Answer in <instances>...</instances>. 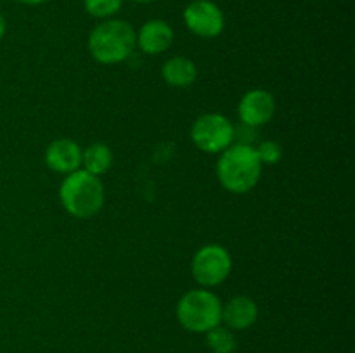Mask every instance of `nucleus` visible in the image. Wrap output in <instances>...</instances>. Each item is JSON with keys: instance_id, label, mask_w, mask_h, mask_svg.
<instances>
[{"instance_id": "1", "label": "nucleus", "mask_w": 355, "mask_h": 353, "mask_svg": "<svg viewBox=\"0 0 355 353\" xmlns=\"http://www.w3.org/2000/svg\"><path fill=\"white\" fill-rule=\"evenodd\" d=\"M262 163L252 145L236 144L222 151L217 163L218 182L224 189L234 194H245L259 183Z\"/></svg>"}, {"instance_id": "2", "label": "nucleus", "mask_w": 355, "mask_h": 353, "mask_svg": "<svg viewBox=\"0 0 355 353\" xmlns=\"http://www.w3.org/2000/svg\"><path fill=\"white\" fill-rule=\"evenodd\" d=\"M137 37L130 23L123 19H106L89 35V52L101 64H116L134 52Z\"/></svg>"}, {"instance_id": "3", "label": "nucleus", "mask_w": 355, "mask_h": 353, "mask_svg": "<svg viewBox=\"0 0 355 353\" xmlns=\"http://www.w3.org/2000/svg\"><path fill=\"white\" fill-rule=\"evenodd\" d=\"M62 208L76 218H92L104 204V187L99 176L87 170L68 173L59 189Z\"/></svg>"}, {"instance_id": "4", "label": "nucleus", "mask_w": 355, "mask_h": 353, "mask_svg": "<svg viewBox=\"0 0 355 353\" xmlns=\"http://www.w3.org/2000/svg\"><path fill=\"white\" fill-rule=\"evenodd\" d=\"M177 318L191 332H208L222 322V303L211 291H187L177 303Z\"/></svg>"}, {"instance_id": "5", "label": "nucleus", "mask_w": 355, "mask_h": 353, "mask_svg": "<svg viewBox=\"0 0 355 353\" xmlns=\"http://www.w3.org/2000/svg\"><path fill=\"white\" fill-rule=\"evenodd\" d=\"M191 138L203 152L217 154L231 145L234 138V127L224 114L208 113L194 121L191 128Z\"/></svg>"}, {"instance_id": "6", "label": "nucleus", "mask_w": 355, "mask_h": 353, "mask_svg": "<svg viewBox=\"0 0 355 353\" xmlns=\"http://www.w3.org/2000/svg\"><path fill=\"white\" fill-rule=\"evenodd\" d=\"M193 277L200 286L214 287L224 282L232 270V260L227 249L218 244L203 246L191 263Z\"/></svg>"}, {"instance_id": "7", "label": "nucleus", "mask_w": 355, "mask_h": 353, "mask_svg": "<svg viewBox=\"0 0 355 353\" xmlns=\"http://www.w3.org/2000/svg\"><path fill=\"white\" fill-rule=\"evenodd\" d=\"M184 23L198 37L215 38L224 31L225 17L211 0H194L184 9Z\"/></svg>"}, {"instance_id": "8", "label": "nucleus", "mask_w": 355, "mask_h": 353, "mask_svg": "<svg viewBox=\"0 0 355 353\" xmlns=\"http://www.w3.org/2000/svg\"><path fill=\"white\" fill-rule=\"evenodd\" d=\"M274 113H276V100H274L272 93L267 90H250L239 100V120L246 127H262L272 120Z\"/></svg>"}, {"instance_id": "9", "label": "nucleus", "mask_w": 355, "mask_h": 353, "mask_svg": "<svg viewBox=\"0 0 355 353\" xmlns=\"http://www.w3.org/2000/svg\"><path fill=\"white\" fill-rule=\"evenodd\" d=\"M45 163L54 172L68 175L82 165V149L75 141L58 138L49 144L47 151H45Z\"/></svg>"}, {"instance_id": "10", "label": "nucleus", "mask_w": 355, "mask_h": 353, "mask_svg": "<svg viewBox=\"0 0 355 353\" xmlns=\"http://www.w3.org/2000/svg\"><path fill=\"white\" fill-rule=\"evenodd\" d=\"M135 37H137V44L142 52L149 55H158L172 45L173 30L166 21L151 19L142 24Z\"/></svg>"}, {"instance_id": "11", "label": "nucleus", "mask_w": 355, "mask_h": 353, "mask_svg": "<svg viewBox=\"0 0 355 353\" xmlns=\"http://www.w3.org/2000/svg\"><path fill=\"white\" fill-rule=\"evenodd\" d=\"M259 318V307L250 296H234L222 307V320L229 329L245 331L252 327Z\"/></svg>"}, {"instance_id": "12", "label": "nucleus", "mask_w": 355, "mask_h": 353, "mask_svg": "<svg viewBox=\"0 0 355 353\" xmlns=\"http://www.w3.org/2000/svg\"><path fill=\"white\" fill-rule=\"evenodd\" d=\"M162 75L165 82L172 87H189L198 76L196 64L187 57H172L163 64Z\"/></svg>"}, {"instance_id": "13", "label": "nucleus", "mask_w": 355, "mask_h": 353, "mask_svg": "<svg viewBox=\"0 0 355 353\" xmlns=\"http://www.w3.org/2000/svg\"><path fill=\"white\" fill-rule=\"evenodd\" d=\"M82 165L85 166L83 170L99 176L113 165V152L106 144H92L82 151Z\"/></svg>"}, {"instance_id": "14", "label": "nucleus", "mask_w": 355, "mask_h": 353, "mask_svg": "<svg viewBox=\"0 0 355 353\" xmlns=\"http://www.w3.org/2000/svg\"><path fill=\"white\" fill-rule=\"evenodd\" d=\"M205 334H207L208 348L214 353H234L238 348V341L229 327L217 325Z\"/></svg>"}, {"instance_id": "15", "label": "nucleus", "mask_w": 355, "mask_h": 353, "mask_svg": "<svg viewBox=\"0 0 355 353\" xmlns=\"http://www.w3.org/2000/svg\"><path fill=\"white\" fill-rule=\"evenodd\" d=\"M85 10L92 17L99 19H110L123 6V0H83Z\"/></svg>"}, {"instance_id": "16", "label": "nucleus", "mask_w": 355, "mask_h": 353, "mask_svg": "<svg viewBox=\"0 0 355 353\" xmlns=\"http://www.w3.org/2000/svg\"><path fill=\"white\" fill-rule=\"evenodd\" d=\"M262 165H277L283 158V147L276 141L260 142L259 149H255Z\"/></svg>"}, {"instance_id": "17", "label": "nucleus", "mask_w": 355, "mask_h": 353, "mask_svg": "<svg viewBox=\"0 0 355 353\" xmlns=\"http://www.w3.org/2000/svg\"><path fill=\"white\" fill-rule=\"evenodd\" d=\"M7 31V23H6V17L2 16V12H0V40L3 38V35H6Z\"/></svg>"}, {"instance_id": "18", "label": "nucleus", "mask_w": 355, "mask_h": 353, "mask_svg": "<svg viewBox=\"0 0 355 353\" xmlns=\"http://www.w3.org/2000/svg\"><path fill=\"white\" fill-rule=\"evenodd\" d=\"M16 2L24 3V6H40V3L47 2V0H16Z\"/></svg>"}, {"instance_id": "19", "label": "nucleus", "mask_w": 355, "mask_h": 353, "mask_svg": "<svg viewBox=\"0 0 355 353\" xmlns=\"http://www.w3.org/2000/svg\"><path fill=\"white\" fill-rule=\"evenodd\" d=\"M137 3H149V2H155V0H134Z\"/></svg>"}]
</instances>
